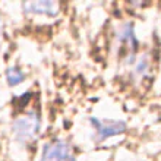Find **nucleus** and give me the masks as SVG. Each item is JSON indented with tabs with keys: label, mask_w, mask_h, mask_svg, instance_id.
Wrapping results in <instances>:
<instances>
[{
	"label": "nucleus",
	"mask_w": 161,
	"mask_h": 161,
	"mask_svg": "<svg viewBox=\"0 0 161 161\" xmlns=\"http://www.w3.org/2000/svg\"><path fill=\"white\" fill-rule=\"evenodd\" d=\"M40 127H41L40 114L37 111H28L13 122L12 132L19 142H30L38 135Z\"/></svg>",
	"instance_id": "obj_1"
},
{
	"label": "nucleus",
	"mask_w": 161,
	"mask_h": 161,
	"mask_svg": "<svg viewBox=\"0 0 161 161\" xmlns=\"http://www.w3.org/2000/svg\"><path fill=\"white\" fill-rule=\"evenodd\" d=\"M40 161H75L72 147L63 139H54L46 144Z\"/></svg>",
	"instance_id": "obj_2"
},
{
	"label": "nucleus",
	"mask_w": 161,
	"mask_h": 161,
	"mask_svg": "<svg viewBox=\"0 0 161 161\" xmlns=\"http://www.w3.org/2000/svg\"><path fill=\"white\" fill-rule=\"evenodd\" d=\"M89 122L92 125L94 132H95V136H97L98 141H104L107 138H111V136L122 135L123 132L126 130V125L123 122H113V120L103 122V120L94 119V117H91Z\"/></svg>",
	"instance_id": "obj_3"
},
{
	"label": "nucleus",
	"mask_w": 161,
	"mask_h": 161,
	"mask_svg": "<svg viewBox=\"0 0 161 161\" xmlns=\"http://www.w3.org/2000/svg\"><path fill=\"white\" fill-rule=\"evenodd\" d=\"M24 12L30 15H44V16H57L59 4L51 0H37V2H26L22 4Z\"/></svg>",
	"instance_id": "obj_4"
},
{
	"label": "nucleus",
	"mask_w": 161,
	"mask_h": 161,
	"mask_svg": "<svg viewBox=\"0 0 161 161\" xmlns=\"http://www.w3.org/2000/svg\"><path fill=\"white\" fill-rule=\"evenodd\" d=\"M119 41L125 48L127 50H132V53L136 51V47H138V40L135 37V30H133V25L132 24H125V25L120 28L119 31Z\"/></svg>",
	"instance_id": "obj_5"
},
{
	"label": "nucleus",
	"mask_w": 161,
	"mask_h": 161,
	"mask_svg": "<svg viewBox=\"0 0 161 161\" xmlns=\"http://www.w3.org/2000/svg\"><path fill=\"white\" fill-rule=\"evenodd\" d=\"M6 79H8L10 86H16V85H19L22 80H24V73H22V70L19 68H16V66H10V68H8V70H6Z\"/></svg>",
	"instance_id": "obj_6"
},
{
	"label": "nucleus",
	"mask_w": 161,
	"mask_h": 161,
	"mask_svg": "<svg viewBox=\"0 0 161 161\" xmlns=\"http://www.w3.org/2000/svg\"><path fill=\"white\" fill-rule=\"evenodd\" d=\"M148 69H149L148 56H142V57H139L138 62L135 63L133 73H135V76H138V78H144V75L148 72Z\"/></svg>",
	"instance_id": "obj_7"
},
{
	"label": "nucleus",
	"mask_w": 161,
	"mask_h": 161,
	"mask_svg": "<svg viewBox=\"0 0 161 161\" xmlns=\"http://www.w3.org/2000/svg\"><path fill=\"white\" fill-rule=\"evenodd\" d=\"M2 32H3V22L0 19V41H2Z\"/></svg>",
	"instance_id": "obj_8"
}]
</instances>
